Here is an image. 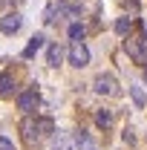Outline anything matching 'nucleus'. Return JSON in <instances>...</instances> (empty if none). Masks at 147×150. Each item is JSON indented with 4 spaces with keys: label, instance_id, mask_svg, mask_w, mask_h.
Wrapping results in <instances>:
<instances>
[{
    "label": "nucleus",
    "instance_id": "f257e3e1",
    "mask_svg": "<svg viewBox=\"0 0 147 150\" xmlns=\"http://www.w3.org/2000/svg\"><path fill=\"white\" fill-rule=\"evenodd\" d=\"M20 130H23V139H26L29 144H35V142H43L49 133L55 130V124H52L49 118H26Z\"/></svg>",
    "mask_w": 147,
    "mask_h": 150
},
{
    "label": "nucleus",
    "instance_id": "f03ea898",
    "mask_svg": "<svg viewBox=\"0 0 147 150\" xmlns=\"http://www.w3.org/2000/svg\"><path fill=\"white\" fill-rule=\"evenodd\" d=\"M92 90H95L98 95H107V98H118V95H121V90H118V81H115L110 72L95 75V81H92Z\"/></svg>",
    "mask_w": 147,
    "mask_h": 150
},
{
    "label": "nucleus",
    "instance_id": "7ed1b4c3",
    "mask_svg": "<svg viewBox=\"0 0 147 150\" xmlns=\"http://www.w3.org/2000/svg\"><path fill=\"white\" fill-rule=\"evenodd\" d=\"M37 107H40V93H37L35 87H29V90L18 98V110H23L26 115H32Z\"/></svg>",
    "mask_w": 147,
    "mask_h": 150
},
{
    "label": "nucleus",
    "instance_id": "20e7f679",
    "mask_svg": "<svg viewBox=\"0 0 147 150\" xmlns=\"http://www.w3.org/2000/svg\"><path fill=\"white\" fill-rule=\"evenodd\" d=\"M69 64H72V67H78V69H84V67L90 64V49L84 46V40L69 46Z\"/></svg>",
    "mask_w": 147,
    "mask_h": 150
},
{
    "label": "nucleus",
    "instance_id": "39448f33",
    "mask_svg": "<svg viewBox=\"0 0 147 150\" xmlns=\"http://www.w3.org/2000/svg\"><path fill=\"white\" fill-rule=\"evenodd\" d=\"M144 46H147V38H127L124 40V49L133 61H144Z\"/></svg>",
    "mask_w": 147,
    "mask_h": 150
},
{
    "label": "nucleus",
    "instance_id": "423d86ee",
    "mask_svg": "<svg viewBox=\"0 0 147 150\" xmlns=\"http://www.w3.org/2000/svg\"><path fill=\"white\" fill-rule=\"evenodd\" d=\"M20 26H23V18H20L18 12L0 18V32H3V35H15V32H20Z\"/></svg>",
    "mask_w": 147,
    "mask_h": 150
},
{
    "label": "nucleus",
    "instance_id": "0eeeda50",
    "mask_svg": "<svg viewBox=\"0 0 147 150\" xmlns=\"http://www.w3.org/2000/svg\"><path fill=\"white\" fill-rule=\"evenodd\" d=\"M43 40H46L43 35H35L29 43H26V49H23V58H26V61H29V58H35V55H37V49L43 46Z\"/></svg>",
    "mask_w": 147,
    "mask_h": 150
},
{
    "label": "nucleus",
    "instance_id": "6e6552de",
    "mask_svg": "<svg viewBox=\"0 0 147 150\" xmlns=\"http://www.w3.org/2000/svg\"><path fill=\"white\" fill-rule=\"evenodd\" d=\"M12 93H15V78H12L9 72H0V95L9 98Z\"/></svg>",
    "mask_w": 147,
    "mask_h": 150
},
{
    "label": "nucleus",
    "instance_id": "1a4fd4ad",
    "mask_svg": "<svg viewBox=\"0 0 147 150\" xmlns=\"http://www.w3.org/2000/svg\"><path fill=\"white\" fill-rule=\"evenodd\" d=\"M46 61H49V67H58V64L64 61V49H61V43H52V46H49Z\"/></svg>",
    "mask_w": 147,
    "mask_h": 150
},
{
    "label": "nucleus",
    "instance_id": "9d476101",
    "mask_svg": "<svg viewBox=\"0 0 147 150\" xmlns=\"http://www.w3.org/2000/svg\"><path fill=\"white\" fill-rule=\"evenodd\" d=\"M84 35H87V26H84V23H72V26H69V38H72V43H81Z\"/></svg>",
    "mask_w": 147,
    "mask_h": 150
},
{
    "label": "nucleus",
    "instance_id": "9b49d317",
    "mask_svg": "<svg viewBox=\"0 0 147 150\" xmlns=\"http://www.w3.org/2000/svg\"><path fill=\"white\" fill-rule=\"evenodd\" d=\"M130 95H133L136 107H144V104H147V93H144V87H130Z\"/></svg>",
    "mask_w": 147,
    "mask_h": 150
},
{
    "label": "nucleus",
    "instance_id": "f8f14e48",
    "mask_svg": "<svg viewBox=\"0 0 147 150\" xmlns=\"http://www.w3.org/2000/svg\"><path fill=\"white\" fill-rule=\"evenodd\" d=\"M95 124H98V127H110L112 124V112L110 110H98L95 112Z\"/></svg>",
    "mask_w": 147,
    "mask_h": 150
},
{
    "label": "nucleus",
    "instance_id": "ddd939ff",
    "mask_svg": "<svg viewBox=\"0 0 147 150\" xmlns=\"http://www.w3.org/2000/svg\"><path fill=\"white\" fill-rule=\"evenodd\" d=\"M130 26H133V23H130V18H118L115 20V35H130Z\"/></svg>",
    "mask_w": 147,
    "mask_h": 150
},
{
    "label": "nucleus",
    "instance_id": "4468645a",
    "mask_svg": "<svg viewBox=\"0 0 147 150\" xmlns=\"http://www.w3.org/2000/svg\"><path fill=\"white\" fill-rule=\"evenodd\" d=\"M0 150H15V144H12L9 139H3V136H0Z\"/></svg>",
    "mask_w": 147,
    "mask_h": 150
},
{
    "label": "nucleus",
    "instance_id": "2eb2a0df",
    "mask_svg": "<svg viewBox=\"0 0 147 150\" xmlns=\"http://www.w3.org/2000/svg\"><path fill=\"white\" fill-rule=\"evenodd\" d=\"M124 142H130V144L136 142V136H133V130H124Z\"/></svg>",
    "mask_w": 147,
    "mask_h": 150
},
{
    "label": "nucleus",
    "instance_id": "dca6fc26",
    "mask_svg": "<svg viewBox=\"0 0 147 150\" xmlns=\"http://www.w3.org/2000/svg\"><path fill=\"white\" fill-rule=\"evenodd\" d=\"M144 84H147V72H144Z\"/></svg>",
    "mask_w": 147,
    "mask_h": 150
},
{
    "label": "nucleus",
    "instance_id": "f3484780",
    "mask_svg": "<svg viewBox=\"0 0 147 150\" xmlns=\"http://www.w3.org/2000/svg\"><path fill=\"white\" fill-rule=\"evenodd\" d=\"M3 3H6V0H0V6H3Z\"/></svg>",
    "mask_w": 147,
    "mask_h": 150
}]
</instances>
